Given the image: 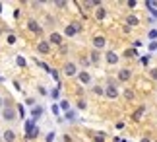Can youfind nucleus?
I'll use <instances>...</instances> for the list:
<instances>
[{
  "label": "nucleus",
  "mask_w": 157,
  "mask_h": 142,
  "mask_svg": "<svg viewBox=\"0 0 157 142\" xmlns=\"http://www.w3.org/2000/svg\"><path fill=\"white\" fill-rule=\"evenodd\" d=\"M56 6H58V8H66V2H62V0H58V2H56Z\"/></svg>",
  "instance_id": "nucleus-37"
},
{
  "label": "nucleus",
  "mask_w": 157,
  "mask_h": 142,
  "mask_svg": "<svg viewBox=\"0 0 157 142\" xmlns=\"http://www.w3.org/2000/svg\"><path fill=\"white\" fill-rule=\"evenodd\" d=\"M140 63H142V64H147V63H149V55H147V57H142Z\"/></svg>",
  "instance_id": "nucleus-32"
},
{
  "label": "nucleus",
  "mask_w": 157,
  "mask_h": 142,
  "mask_svg": "<svg viewBox=\"0 0 157 142\" xmlns=\"http://www.w3.org/2000/svg\"><path fill=\"white\" fill-rule=\"evenodd\" d=\"M51 109H52V113H54V115H58V113H60V105H56V103H54Z\"/></svg>",
  "instance_id": "nucleus-28"
},
{
  "label": "nucleus",
  "mask_w": 157,
  "mask_h": 142,
  "mask_svg": "<svg viewBox=\"0 0 157 142\" xmlns=\"http://www.w3.org/2000/svg\"><path fill=\"white\" fill-rule=\"evenodd\" d=\"M47 142H52L54 140V132H49V134H47V138H45Z\"/></svg>",
  "instance_id": "nucleus-30"
},
{
  "label": "nucleus",
  "mask_w": 157,
  "mask_h": 142,
  "mask_svg": "<svg viewBox=\"0 0 157 142\" xmlns=\"http://www.w3.org/2000/svg\"><path fill=\"white\" fill-rule=\"evenodd\" d=\"M126 23H128V26H138L140 20H138L136 16H128V18H126Z\"/></svg>",
  "instance_id": "nucleus-15"
},
{
  "label": "nucleus",
  "mask_w": 157,
  "mask_h": 142,
  "mask_svg": "<svg viewBox=\"0 0 157 142\" xmlns=\"http://www.w3.org/2000/svg\"><path fill=\"white\" fill-rule=\"evenodd\" d=\"M31 115H33V119H35V121H37V119H39V117H41V115H43V107H41V105H39V107H35Z\"/></svg>",
  "instance_id": "nucleus-16"
},
{
  "label": "nucleus",
  "mask_w": 157,
  "mask_h": 142,
  "mask_svg": "<svg viewBox=\"0 0 157 142\" xmlns=\"http://www.w3.org/2000/svg\"><path fill=\"white\" fill-rule=\"evenodd\" d=\"M37 51H39L41 55H49V53H51V43H49V41H41L39 45H37Z\"/></svg>",
  "instance_id": "nucleus-4"
},
{
  "label": "nucleus",
  "mask_w": 157,
  "mask_h": 142,
  "mask_svg": "<svg viewBox=\"0 0 157 142\" xmlns=\"http://www.w3.org/2000/svg\"><path fill=\"white\" fill-rule=\"evenodd\" d=\"M149 74H151L153 80H157V68H151V72H149Z\"/></svg>",
  "instance_id": "nucleus-35"
},
{
  "label": "nucleus",
  "mask_w": 157,
  "mask_h": 142,
  "mask_svg": "<svg viewBox=\"0 0 157 142\" xmlns=\"http://www.w3.org/2000/svg\"><path fill=\"white\" fill-rule=\"evenodd\" d=\"M105 95L109 97V99H117V97H118V88L113 86V84H109L105 88Z\"/></svg>",
  "instance_id": "nucleus-3"
},
{
  "label": "nucleus",
  "mask_w": 157,
  "mask_h": 142,
  "mask_svg": "<svg viewBox=\"0 0 157 142\" xmlns=\"http://www.w3.org/2000/svg\"><path fill=\"white\" fill-rule=\"evenodd\" d=\"M93 140H95V142H105V134H103V132H95V134H93Z\"/></svg>",
  "instance_id": "nucleus-18"
},
{
  "label": "nucleus",
  "mask_w": 157,
  "mask_h": 142,
  "mask_svg": "<svg viewBox=\"0 0 157 142\" xmlns=\"http://www.w3.org/2000/svg\"><path fill=\"white\" fill-rule=\"evenodd\" d=\"M155 142H157V140H155Z\"/></svg>",
  "instance_id": "nucleus-41"
},
{
  "label": "nucleus",
  "mask_w": 157,
  "mask_h": 142,
  "mask_svg": "<svg viewBox=\"0 0 157 142\" xmlns=\"http://www.w3.org/2000/svg\"><path fill=\"white\" fill-rule=\"evenodd\" d=\"M27 27H29V31H31V33H41V27H39V23L35 22V20H29L27 22Z\"/></svg>",
  "instance_id": "nucleus-11"
},
{
  "label": "nucleus",
  "mask_w": 157,
  "mask_h": 142,
  "mask_svg": "<svg viewBox=\"0 0 157 142\" xmlns=\"http://www.w3.org/2000/svg\"><path fill=\"white\" fill-rule=\"evenodd\" d=\"M142 142H151V140H149V138H142Z\"/></svg>",
  "instance_id": "nucleus-39"
},
{
  "label": "nucleus",
  "mask_w": 157,
  "mask_h": 142,
  "mask_svg": "<svg viewBox=\"0 0 157 142\" xmlns=\"http://www.w3.org/2000/svg\"><path fill=\"white\" fill-rule=\"evenodd\" d=\"M97 6H99V2H91V0L86 2V8H97Z\"/></svg>",
  "instance_id": "nucleus-22"
},
{
  "label": "nucleus",
  "mask_w": 157,
  "mask_h": 142,
  "mask_svg": "<svg viewBox=\"0 0 157 142\" xmlns=\"http://www.w3.org/2000/svg\"><path fill=\"white\" fill-rule=\"evenodd\" d=\"M39 94H41V95H47V94H49V91H47V90L43 88V86H39Z\"/></svg>",
  "instance_id": "nucleus-33"
},
{
  "label": "nucleus",
  "mask_w": 157,
  "mask_h": 142,
  "mask_svg": "<svg viewBox=\"0 0 157 142\" xmlns=\"http://www.w3.org/2000/svg\"><path fill=\"white\" fill-rule=\"evenodd\" d=\"M16 63H17V66H25V59H23L21 55H20V57L16 59Z\"/></svg>",
  "instance_id": "nucleus-23"
},
{
  "label": "nucleus",
  "mask_w": 157,
  "mask_h": 142,
  "mask_svg": "<svg viewBox=\"0 0 157 142\" xmlns=\"http://www.w3.org/2000/svg\"><path fill=\"white\" fill-rule=\"evenodd\" d=\"M8 43H10V45H14V43H16V35H8Z\"/></svg>",
  "instance_id": "nucleus-31"
},
{
  "label": "nucleus",
  "mask_w": 157,
  "mask_h": 142,
  "mask_svg": "<svg viewBox=\"0 0 157 142\" xmlns=\"http://www.w3.org/2000/svg\"><path fill=\"white\" fill-rule=\"evenodd\" d=\"M78 109H86V101H82V99L78 101Z\"/></svg>",
  "instance_id": "nucleus-34"
},
{
  "label": "nucleus",
  "mask_w": 157,
  "mask_h": 142,
  "mask_svg": "<svg viewBox=\"0 0 157 142\" xmlns=\"http://www.w3.org/2000/svg\"><path fill=\"white\" fill-rule=\"evenodd\" d=\"M99 59H101V57H99V53H97V51H93V53H91V63H97Z\"/></svg>",
  "instance_id": "nucleus-25"
},
{
  "label": "nucleus",
  "mask_w": 157,
  "mask_h": 142,
  "mask_svg": "<svg viewBox=\"0 0 157 142\" xmlns=\"http://www.w3.org/2000/svg\"><path fill=\"white\" fill-rule=\"evenodd\" d=\"M17 111H20V115H21V117L25 115V109H23V105H17Z\"/></svg>",
  "instance_id": "nucleus-36"
},
{
  "label": "nucleus",
  "mask_w": 157,
  "mask_h": 142,
  "mask_svg": "<svg viewBox=\"0 0 157 142\" xmlns=\"http://www.w3.org/2000/svg\"><path fill=\"white\" fill-rule=\"evenodd\" d=\"M130 76H132V70H128V68H122L118 72V80H120V82H128Z\"/></svg>",
  "instance_id": "nucleus-10"
},
{
  "label": "nucleus",
  "mask_w": 157,
  "mask_h": 142,
  "mask_svg": "<svg viewBox=\"0 0 157 142\" xmlns=\"http://www.w3.org/2000/svg\"><path fill=\"white\" fill-rule=\"evenodd\" d=\"M93 94L95 95H105V90L101 88V86H93Z\"/></svg>",
  "instance_id": "nucleus-19"
},
{
  "label": "nucleus",
  "mask_w": 157,
  "mask_h": 142,
  "mask_svg": "<svg viewBox=\"0 0 157 142\" xmlns=\"http://www.w3.org/2000/svg\"><path fill=\"white\" fill-rule=\"evenodd\" d=\"M2 138H4L6 142H14V140H16V132H14V131H6V132L2 134Z\"/></svg>",
  "instance_id": "nucleus-13"
},
{
  "label": "nucleus",
  "mask_w": 157,
  "mask_h": 142,
  "mask_svg": "<svg viewBox=\"0 0 157 142\" xmlns=\"http://www.w3.org/2000/svg\"><path fill=\"white\" fill-rule=\"evenodd\" d=\"M78 80H80V82L82 84H89V82H91V74H89L87 70H83V72H78Z\"/></svg>",
  "instance_id": "nucleus-6"
},
{
  "label": "nucleus",
  "mask_w": 157,
  "mask_h": 142,
  "mask_svg": "<svg viewBox=\"0 0 157 142\" xmlns=\"http://www.w3.org/2000/svg\"><path fill=\"white\" fill-rule=\"evenodd\" d=\"M49 43H51V45H62V35L52 31V33L49 35Z\"/></svg>",
  "instance_id": "nucleus-9"
},
{
  "label": "nucleus",
  "mask_w": 157,
  "mask_h": 142,
  "mask_svg": "<svg viewBox=\"0 0 157 142\" xmlns=\"http://www.w3.org/2000/svg\"><path fill=\"white\" fill-rule=\"evenodd\" d=\"M64 74L66 76H78V68H76V64L74 63H68L64 66Z\"/></svg>",
  "instance_id": "nucleus-5"
},
{
  "label": "nucleus",
  "mask_w": 157,
  "mask_h": 142,
  "mask_svg": "<svg viewBox=\"0 0 157 142\" xmlns=\"http://www.w3.org/2000/svg\"><path fill=\"white\" fill-rule=\"evenodd\" d=\"M124 97H126V99H132V97H134V91H132V90H126L124 91Z\"/></svg>",
  "instance_id": "nucleus-26"
},
{
  "label": "nucleus",
  "mask_w": 157,
  "mask_h": 142,
  "mask_svg": "<svg viewBox=\"0 0 157 142\" xmlns=\"http://www.w3.org/2000/svg\"><path fill=\"white\" fill-rule=\"evenodd\" d=\"M105 45H107V39H105V37H101V35L93 37V47H95V51H97V49H103Z\"/></svg>",
  "instance_id": "nucleus-7"
},
{
  "label": "nucleus",
  "mask_w": 157,
  "mask_h": 142,
  "mask_svg": "<svg viewBox=\"0 0 157 142\" xmlns=\"http://www.w3.org/2000/svg\"><path fill=\"white\" fill-rule=\"evenodd\" d=\"M149 51H157V41H151V43H149Z\"/></svg>",
  "instance_id": "nucleus-29"
},
{
  "label": "nucleus",
  "mask_w": 157,
  "mask_h": 142,
  "mask_svg": "<svg viewBox=\"0 0 157 142\" xmlns=\"http://www.w3.org/2000/svg\"><path fill=\"white\" fill-rule=\"evenodd\" d=\"M4 107H6V101L2 99V97H0V109H4Z\"/></svg>",
  "instance_id": "nucleus-38"
},
{
  "label": "nucleus",
  "mask_w": 157,
  "mask_h": 142,
  "mask_svg": "<svg viewBox=\"0 0 157 142\" xmlns=\"http://www.w3.org/2000/svg\"><path fill=\"white\" fill-rule=\"evenodd\" d=\"M124 57H128V59L130 57H136V49H128V51L124 53Z\"/></svg>",
  "instance_id": "nucleus-20"
},
{
  "label": "nucleus",
  "mask_w": 157,
  "mask_h": 142,
  "mask_svg": "<svg viewBox=\"0 0 157 142\" xmlns=\"http://www.w3.org/2000/svg\"><path fill=\"white\" fill-rule=\"evenodd\" d=\"M66 119H68V121H76V113H74V111H68V113H66Z\"/></svg>",
  "instance_id": "nucleus-21"
},
{
  "label": "nucleus",
  "mask_w": 157,
  "mask_h": 142,
  "mask_svg": "<svg viewBox=\"0 0 157 142\" xmlns=\"http://www.w3.org/2000/svg\"><path fill=\"white\" fill-rule=\"evenodd\" d=\"M58 105H60V109H62V111H66V113H68V111H70V103L66 101V99H62V101L58 103Z\"/></svg>",
  "instance_id": "nucleus-17"
},
{
  "label": "nucleus",
  "mask_w": 157,
  "mask_h": 142,
  "mask_svg": "<svg viewBox=\"0 0 157 142\" xmlns=\"http://www.w3.org/2000/svg\"><path fill=\"white\" fill-rule=\"evenodd\" d=\"M144 113H146V107H144V105H142V107H138V109L134 111V115H132V119H134V121L138 123V121H140V119H142V115H144Z\"/></svg>",
  "instance_id": "nucleus-12"
},
{
  "label": "nucleus",
  "mask_w": 157,
  "mask_h": 142,
  "mask_svg": "<svg viewBox=\"0 0 157 142\" xmlns=\"http://www.w3.org/2000/svg\"><path fill=\"white\" fill-rule=\"evenodd\" d=\"M2 117H4V121H16L17 119V113H16V109L14 107H8V105H6L4 109H2Z\"/></svg>",
  "instance_id": "nucleus-1"
},
{
  "label": "nucleus",
  "mask_w": 157,
  "mask_h": 142,
  "mask_svg": "<svg viewBox=\"0 0 157 142\" xmlns=\"http://www.w3.org/2000/svg\"><path fill=\"white\" fill-rule=\"evenodd\" d=\"M149 39H151V41L157 39V29H151V31H149Z\"/></svg>",
  "instance_id": "nucleus-27"
},
{
  "label": "nucleus",
  "mask_w": 157,
  "mask_h": 142,
  "mask_svg": "<svg viewBox=\"0 0 157 142\" xmlns=\"http://www.w3.org/2000/svg\"><path fill=\"white\" fill-rule=\"evenodd\" d=\"M105 16H107V10L105 8H97V12H95V18H97V20H105Z\"/></svg>",
  "instance_id": "nucleus-14"
},
{
  "label": "nucleus",
  "mask_w": 157,
  "mask_h": 142,
  "mask_svg": "<svg viewBox=\"0 0 157 142\" xmlns=\"http://www.w3.org/2000/svg\"><path fill=\"white\" fill-rule=\"evenodd\" d=\"M80 29H82V26L80 23H68V26H66V37H74V35H78L80 33Z\"/></svg>",
  "instance_id": "nucleus-2"
},
{
  "label": "nucleus",
  "mask_w": 157,
  "mask_h": 142,
  "mask_svg": "<svg viewBox=\"0 0 157 142\" xmlns=\"http://www.w3.org/2000/svg\"><path fill=\"white\" fill-rule=\"evenodd\" d=\"M0 82H2V76H0Z\"/></svg>",
  "instance_id": "nucleus-40"
},
{
  "label": "nucleus",
  "mask_w": 157,
  "mask_h": 142,
  "mask_svg": "<svg viewBox=\"0 0 157 142\" xmlns=\"http://www.w3.org/2000/svg\"><path fill=\"white\" fill-rule=\"evenodd\" d=\"M51 97H52L54 101H56L58 97H60V91H58V90H52V91H51Z\"/></svg>",
  "instance_id": "nucleus-24"
},
{
  "label": "nucleus",
  "mask_w": 157,
  "mask_h": 142,
  "mask_svg": "<svg viewBox=\"0 0 157 142\" xmlns=\"http://www.w3.org/2000/svg\"><path fill=\"white\" fill-rule=\"evenodd\" d=\"M105 60L109 64H117L118 63V55L114 53V51H107V55H105Z\"/></svg>",
  "instance_id": "nucleus-8"
}]
</instances>
